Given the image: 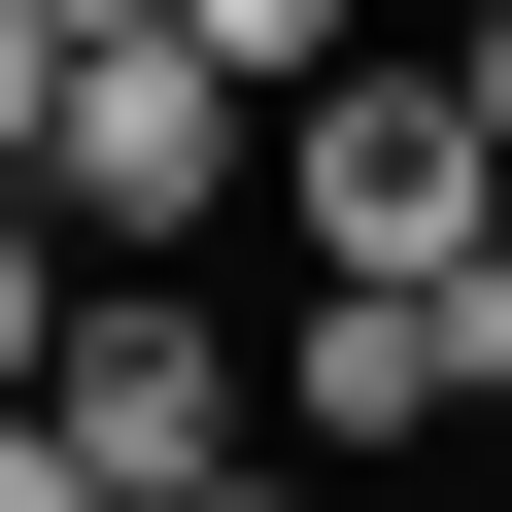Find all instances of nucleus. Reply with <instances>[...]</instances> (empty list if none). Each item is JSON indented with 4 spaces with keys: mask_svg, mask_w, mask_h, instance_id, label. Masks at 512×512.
<instances>
[{
    "mask_svg": "<svg viewBox=\"0 0 512 512\" xmlns=\"http://www.w3.org/2000/svg\"><path fill=\"white\" fill-rule=\"evenodd\" d=\"M274 410L308 444H444V410H512V308L478 274H308L274 308Z\"/></svg>",
    "mask_w": 512,
    "mask_h": 512,
    "instance_id": "nucleus-4",
    "label": "nucleus"
},
{
    "mask_svg": "<svg viewBox=\"0 0 512 512\" xmlns=\"http://www.w3.org/2000/svg\"><path fill=\"white\" fill-rule=\"evenodd\" d=\"M171 512H308V478H171Z\"/></svg>",
    "mask_w": 512,
    "mask_h": 512,
    "instance_id": "nucleus-10",
    "label": "nucleus"
},
{
    "mask_svg": "<svg viewBox=\"0 0 512 512\" xmlns=\"http://www.w3.org/2000/svg\"><path fill=\"white\" fill-rule=\"evenodd\" d=\"M35 444H103V512L239 478V342H205V274H69V376H35Z\"/></svg>",
    "mask_w": 512,
    "mask_h": 512,
    "instance_id": "nucleus-3",
    "label": "nucleus"
},
{
    "mask_svg": "<svg viewBox=\"0 0 512 512\" xmlns=\"http://www.w3.org/2000/svg\"><path fill=\"white\" fill-rule=\"evenodd\" d=\"M69 376V239H35V171H0V410Z\"/></svg>",
    "mask_w": 512,
    "mask_h": 512,
    "instance_id": "nucleus-6",
    "label": "nucleus"
},
{
    "mask_svg": "<svg viewBox=\"0 0 512 512\" xmlns=\"http://www.w3.org/2000/svg\"><path fill=\"white\" fill-rule=\"evenodd\" d=\"M478 35H512V0H478Z\"/></svg>",
    "mask_w": 512,
    "mask_h": 512,
    "instance_id": "nucleus-12",
    "label": "nucleus"
},
{
    "mask_svg": "<svg viewBox=\"0 0 512 512\" xmlns=\"http://www.w3.org/2000/svg\"><path fill=\"white\" fill-rule=\"evenodd\" d=\"M35 35H69V69H103V35H171V0H35Z\"/></svg>",
    "mask_w": 512,
    "mask_h": 512,
    "instance_id": "nucleus-9",
    "label": "nucleus"
},
{
    "mask_svg": "<svg viewBox=\"0 0 512 512\" xmlns=\"http://www.w3.org/2000/svg\"><path fill=\"white\" fill-rule=\"evenodd\" d=\"M0 512H103V444H35V410H0Z\"/></svg>",
    "mask_w": 512,
    "mask_h": 512,
    "instance_id": "nucleus-8",
    "label": "nucleus"
},
{
    "mask_svg": "<svg viewBox=\"0 0 512 512\" xmlns=\"http://www.w3.org/2000/svg\"><path fill=\"white\" fill-rule=\"evenodd\" d=\"M171 35H205L239 103H308V69H376V0H171Z\"/></svg>",
    "mask_w": 512,
    "mask_h": 512,
    "instance_id": "nucleus-5",
    "label": "nucleus"
},
{
    "mask_svg": "<svg viewBox=\"0 0 512 512\" xmlns=\"http://www.w3.org/2000/svg\"><path fill=\"white\" fill-rule=\"evenodd\" d=\"M35 137H69V35H35V0H0V171H35Z\"/></svg>",
    "mask_w": 512,
    "mask_h": 512,
    "instance_id": "nucleus-7",
    "label": "nucleus"
},
{
    "mask_svg": "<svg viewBox=\"0 0 512 512\" xmlns=\"http://www.w3.org/2000/svg\"><path fill=\"white\" fill-rule=\"evenodd\" d=\"M478 308H512V205H478Z\"/></svg>",
    "mask_w": 512,
    "mask_h": 512,
    "instance_id": "nucleus-11",
    "label": "nucleus"
},
{
    "mask_svg": "<svg viewBox=\"0 0 512 512\" xmlns=\"http://www.w3.org/2000/svg\"><path fill=\"white\" fill-rule=\"evenodd\" d=\"M478 205H512L478 35H444V69H308V103H274V239H308V274H478Z\"/></svg>",
    "mask_w": 512,
    "mask_h": 512,
    "instance_id": "nucleus-1",
    "label": "nucleus"
},
{
    "mask_svg": "<svg viewBox=\"0 0 512 512\" xmlns=\"http://www.w3.org/2000/svg\"><path fill=\"white\" fill-rule=\"evenodd\" d=\"M205 205H239V69H205V35H103L69 137H35V239H69V274H171Z\"/></svg>",
    "mask_w": 512,
    "mask_h": 512,
    "instance_id": "nucleus-2",
    "label": "nucleus"
}]
</instances>
